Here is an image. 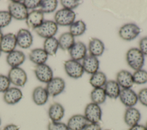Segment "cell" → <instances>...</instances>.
Segmentation results:
<instances>
[{"label": "cell", "mask_w": 147, "mask_h": 130, "mask_svg": "<svg viewBox=\"0 0 147 130\" xmlns=\"http://www.w3.org/2000/svg\"><path fill=\"white\" fill-rule=\"evenodd\" d=\"M2 36H3V34H2V31H1V30L0 29V40L1 39Z\"/></svg>", "instance_id": "obj_44"}, {"label": "cell", "mask_w": 147, "mask_h": 130, "mask_svg": "<svg viewBox=\"0 0 147 130\" xmlns=\"http://www.w3.org/2000/svg\"><path fill=\"white\" fill-rule=\"evenodd\" d=\"M10 82L7 76L0 74V93H4L10 88Z\"/></svg>", "instance_id": "obj_37"}, {"label": "cell", "mask_w": 147, "mask_h": 130, "mask_svg": "<svg viewBox=\"0 0 147 130\" xmlns=\"http://www.w3.org/2000/svg\"><path fill=\"white\" fill-rule=\"evenodd\" d=\"M140 28L136 24L128 23L122 26L119 29L118 34L121 38L125 41L134 40L140 34Z\"/></svg>", "instance_id": "obj_7"}, {"label": "cell", "mask_w": 147, "mask_h": 130, "mask_svg": "<svg viewBox=\"0 0 147 130\" xmlns=\"http://www.w3.org/2000/svg\"><path fill=\"white\" fill-rule=\"evenodd\" d=\"M17 45L22 49H28L33 43V36L29 30L26 29H21L16 35Z\"/></svg>", "instance_id": "obj_16"}, {"label": "cell", "mask_w": 147, "mask_h": 130, "mask_svg": "<svg viewBox=\"0 0 147 130\" xmlns=\"http://www.w3.org/2000/svg\"><path fill=\"white\" fill-rule=\"evenodd\" d=\"M86 30V25L82 20L74 21L69 26V33L74 37L82 36Z\"/></svg>", "instance_id": "obj_31"}, {"label": "cell", "mask_w": 147, "mask_h": 130, "mask_svg": "<svg viewBox=\"0 0 147 130\" xmlns=\"http://www.w3.org/2000/svg\"><path fill=\"white\" fill-rule=\"evenodd\" d=\"M107 81L106 74L101 71H98L91 75L89 82L94 88H103Z\"/></svg>", "instance_id": "obj_28"}, {"label": "cell", "mask_w": 147, "mask_h": 130, "mask_svg": "<svg viewBox=\"0 0 147 130\" xmlns=\"http://www.w3.org/2000/svg\"><path fill=\"white\" fill-rule=\"evenodd\" d=\"M88 51L91 56L96 57L100 56L105 51V45L99 38H92L88 43Z\"/></svg>", "instance_id": "obj_24"}, {"label": "cell", "mask_w": 147, "mask_h": 130, "mask_svg": "<svg viewBox=\"0 0 147 130\" xmlns=\"http://www.w3.org/2000/svg\"><path fill=\"white\" fill-rule=\"evenodd\" d=\"M118 98L127 108L134 107L138 101L137 94L131 88L122 89Z\"/></svg>", "instance_id": "obj_11"}, {"label": "cell", "mask_w": 147, "mask_h": 130, "mask_svg": "<svg viewBox=\"0 0 147 130\" xmlns=\"http://www.w3.org/2000/svg\"><path fill=\"white\" fill-rule=\"evenodd\" d=\"M138 100L144 106L147 107V88L141 89L137 94Z\"/></svg>", "instance_id": "obj_38"}, {"label": "cell", "mask_w": 147, "mask_h": 130, "mask_svg": "<svg viewBox=\"0 0 147 130\" xmlns=\"http://www.w3.org/2000/svg\"><path fill=\"white\" fill-rule=\"evenodd\" d=\"M65 88L64 80L59 77H53L46 85L45 89L49 96L56 97L61 94Z\"/></svg>", "instance_id": "obj_9"}, {"label": "cell", "mask_w": 147, "mask_h": 130, "mask_svg": "<svg viewBox=\"0 0 147 130\" xmlns=\"http://www.w3.org/2000/svg\"><path fill=\"white\" fill-rule=\"evenodd\" d=\"M76 18V14L73 10L61 9L57 11L54 15L55 22L62 26H70L74 21Z\"/></svg>", "instance_id": "obj_2"}, {"label": "cell", "mask_w": 147, "mask_h": 130, "mask_svg": "<svg viewBox=\"0 0 147 130\" xmlns=\"http://www.w3.org/2000/svg\"><path fill=\"white\" fill-rule=\"evenodd\" d=\"M83 130H102L99 123H90L86 125Z\"/></svg>", "instance_id": "obj_41"}, {"label": "cell", "mask_w": 147, "mask_h": 130, "mask_svg": "<svg viewBox=\"0 0 147 130\" xmlns=\"http://www.w3.org/2000/svg\"><path fill=\"white\" fill-rule=\"evenodd\" d=\"M115 81L122 89H130L134 84L132 74L126 70L119 71L117 74Z\"/></svg>", "instance_id": "obj_18"}, {"label": "cell", "mask_w": 147, "mask_h": 130, "mask_svg": "<svg viewBox=\"0 0 147 130\" xmlns=\"http://www.w3.org/2000/svg\"><path fill=\"white\" fill-rule=\"evenodd\" d=\"M12 17L8 11H0V29L9 25Z\"/></svg>", "instance_id": "obj_34"}, {"label": "cell", "mask_w": 147, "mask_h": 130, "mask_svg": "<svg viewBox=\"0 0 147 130\" xmlns=\"http://www.w3.org/2000/svg\"><path fill=\"white\" fill-rule=\"evenodd\" d=\"M105 93L107 97L111 99H116L118 98L121 87L115 80H108L103 86Z\"/></svg>", "instance_id": "obj_26"}, {"label": "cell", "mask_w": 147, "mask_h": 130, "mask_svg": "<svg viewBox=\"0 0 147 130\" xmlns=\"http://www.w3.org/2000/svg\"><path fill=\"white\" fill-rule=\"evenodd\" d=\"M104 130H111V129H104Z\"/></svg>", "instance_id": "obj_48"}, {"label": "cell", "mask_w": 147, "mask_h": 130, "mask_svg": "<svg viewBox=\"0 0 147 130\" xmlns=\"http://www.w3.org/2000/svg\"><path fill=\"white\" fill-rule=\"evenodd\" d=\"M7 77L10 83L20 87L24 86L28 80L26 73L20 67L11 68L9 71Z\"/></svg>", "instance_id": "obj_5"}, {"label": "cell", "mask_w": 147, "mask_h": 130, "mask_svg": "<svg viewBox=\"0 0 147 130\" xmlns=\"http://www.w3.org/2000/svg\"><path fill=\"white\" fill-rule=\"evenodd\" d=\"M48 114L51 121H60L65 114L64 107L59 103H53L49 107Z\"/></svg>", "instance_id": "obj_21"}, {"label": "cell", "mask_w": 147, "mask_h": 130, "mask_svg": "<svg viewBox=\"0 0 147 130\" xmlns=\"http://www.w3.org/2000/svg\"><path fill=\"white\" fill-rule=\"evenodd\" d=\"M138 49L144 56H147V36L140 40Z\"/></svg>", "instance_id": "obj_40"}, {"label": "cell", "mask_w": 147, "mask_h": 130, "mask_svg": "<svg viewBox=\"0 0 147 130\" xmlns=\"http://www.w3.org/2000/svg\"><path fill=\"white\" fill-rule=\"evenodd\" d=\"M59 48L58 40L55 37H51L44 40L43 44V49L48 55L54 56L56 54L58 48Z\"/></svg>", "instance_id": "obj_29"}, {"label": "cell", "mask_w": 147, "mask_h": 130, "mask_svg": "<svg viewBox=\"0 0 147 130\" xmlns=\"http://www.w3.org/2000/svg\"><path fill=\"white\" fill-rule=\"evenodd\" d=\"M141 117V115L140 111L133 107L126 109L124 113L123 120L125 124L130 127L138 124Z\"/></svg>", "instance_id": "obj_15"}, {"label": "cell", "mask_w": 147, "mask_h": 130, "mask_svg": "<svg viewBox=\"0 0 147 130\" xmlns=\"http://www.w3.org/2000/svg\"><path fill=\"white\" fill-rule=\"evenodd\" d=\"M129 130H146L145 125L137 124L135 125H133L132 127H129Z\"/></svg>", "instance_id": "obj_43"}, {"label": "cell", "mask_w": 147, "mask_h": 130, "mask_svg": "<svg viewBox=\"0 0 147 130\" xmlns=\"http://www.w3.org/2000/svg\"><path fill=\"white\" fill-rule=\"evenodd\" d=\"M25 20L28 27L35 30L44 22V13L39 9L33 10L28 13Z\"/></svg>", "instance_id": "obj_13"}, {"label": "cell", "mask_w": 147, "mask_h": 130, "mask_svg": "<svg viewBox=\"0 0 147 130\" xmlns=\"http://www.w3.org/2000/svg\"><path fill=\"white\" fill-rule=\"evenodd\" d=\"M106 98L107 96L103 88H94L90 93L91 102L99 105L105 102Z\"/></svg>", "instance_id": "obj_30"}, {"label": "cell", "mask_w": 147, "mask_h": 130, "mask_svg": "<svg viewBox=\"0 0 147 130\" xmlns=\"http://www.w3.org/2000/svg\"><path fill=\"white\" fill-rule=\"evenodd\" d=\"M57 5L58 2L56 0H42L40 1L38 7L43 13H50L56 9Z\"/></svg>", "instance_id": "obj_32"}, {"label": "cell", "mask_w": 147, "mask_h": 130, "mask_svg": "<svg viewBox=\"0 0 147 130\" xmlns=\"http://www.w3.org/2000/svg\"><path fill=\"white\" fill-rule=\"evenodd\" d=\"M58 42L60 49L63 50H69L75 43V37L69 32H65L59 37Z\"/></svg>", "instance_id": "obj_27"}, {"label": "cell", "mask_w": 147, "mask_h": 130, "mask_svg": "<svg viewBox=\"0 0 147 130\" xmlns=\"http://www.w3.org/2000/svg\"><path fill=\"white\" fill-rule=\"evenodd\" d=\"M69 53L71 59L79 61L83 60L87 56V47L82 42H75L69 50Z\"/></svg>", "instance_id": "obj_19"}, {"label": "cell", "mask_w": 147, "mask_h": 130, "mask_svg": "<svg viewBox=\"0 0 147 130\" xmlns=\"http://www.w3.org/2000/svg\"><path fill=\"white\" fill-rule=\"evenodd\" d=\"M145 128H146V130H147V121H146V124H145Z\"/></svg>", "instance_id": "obj_45"}, {"label": "cell", "mask_w": 147, "mask_h": 130, "mask_svg": "<svg viewBox=\"0 0 147 130\" xmlns=\"http://www.w3.org/2000/svg\"><path fill=\"white\" fill-rule=\"evenodd\" d=\"M34 72L37 79L40 82L48 83L53 77V73L51 67L46 64L36 65Z\"/></svg>", "instance_id": "obj_10"}, {"label": "cell", "mask_w": 147, "mask_h": 130, "mask_svg": "<svg viewBox=\"0 0 147 130\" xmlns=\"http://www.w3.org/2000/svg\"><path fill=\"white\" fill-rule=\"evenodd\" d=\"M48 55L45 51L41 48H36L30 51L29 54V60L36 64V65L45 64Z\"/></svg>", "instance_id": "obj_25"}, {"label": "cell", "mask_w": 147, "mask_h": 130, "mask_svg": "<svg viewBox=\"0 0 147 130\" xmlns=\"http://www.w3.org/2000/svg\"><path fill=\"white\" fill-rule=\"evenodd\" d=\"M47 128L48 130H69L67 124L61 121H50Z\"/></svg>", "instance_id": "obj_35"}, {"label": "cell", "mask_w": 147, "mask_h": 130, "mask_svg": "<svg viewBox=\"0 0 147 130\" xmlns=\"http://www.w3.org/2000/svg\"><path fill=\"white\" fill-rule=\"evenodd\" d=\"M1 119L0 117V125H1Z\"/></svg>", "instance_id": "obj_46"}, {"label": "cell", "mask_w": 147, "mask_h": 130, "mask_svg": "<svg viewBox=\"0 0 147 130\" xmlns=\"http://www.w3.org/2000/svg\"><path fill=\"white\" fill-rule=\"evenodd\" d=\"M8 11L17 20L26 19L28 14V9L20 1H12L8 6Z\"/></svg>", "instance_id": "obj_6"}, {"label": "cell", "mask_w": 147, "mask_h": 130, "mask_svg": "<svg viewBox=\"0 0 147 130\" xmlns=\"http://www.w3.org/2000/svg\"><path fill=\"white\" fill-rule=\"evenodd\" d=\"M1 53H2V52H1V49H0V57H1Z\"/></svg>", "instance_id": "obj_47"}, {"label": "cell", "mask_w": 147, "mask_h": 130, "mask_svg": "<svg viewBox=\"0 0 147 130\" xmlns=\"http://www.w3.org/2000/svg\"><path fill=\"white\" fill-rule=\"evenodd\" d=\"M83 115L88 123H99L102 120V109L99 105L91 102L86 105Z\"/></svg>", "instance_id": "obj_3"}, {"label": "cell", "mask_w": 147, "mask_h": 130, "mask_svg": "<svg viewBox=\"0 0 147 130\" xmlns=\"http://www.w3.org/2000/svg\"><path fill=\"white\" fill-rule=\"evenodd\" d=\"M58 30V25L55 21L51 20L44 21L38 27L35 29L36 33L45 39L53 37Z\"/></svg>", "instance_id": "obj_4"}, {"label": "cell", "mask_w": 147, "mask_h": 130, "mask_svg": "<svg viewBox=\"0 0 147 130\" xmlns=\"http://www.w3.org/2000/svg\"><path fill=\"white\" fill-rule=\"evenodd\" d=\"M17 45L16 36L11 33L3 35L0 40V49L2 52L9 53L14 50Z\"/></svg>", "instance_id": "obj_12"}, {"label": "cell", "mask_w": 147, "mask_h": 130, "mask_svg": "<svg viewBox=\"0 0 147 130\" xmlns=\"http://www.w3.org/2000/svg\"><path fill=\"white\" fill-rule=\"evenodd\" d=\"M25 54L17 50H14L8 53L6 56V62L11 68L19 67L25 60Z\"/></svg>", "instance_id": "obj_22"}, {"label": "cell", "mask_w": 147, "mask_h": 130, "mask_svg": "<svg viewBox=\"0 0 147 130\" xmlns=\"http://www.w3.org/2000/svg\"><path fill=\"white\" fill-rule=\"evenodd\" d=\"M22 92L20 89L17 87H11L3 93V99L7 104L14 105L22 99Z\"/></svg>", "instance_id": "obj_14"}, {"label": "cell", "mask_w": 147, "mask_h": 130, "mask_svg": "<svg viewBox=\"0 0 147 130\" xmlns=\"http://www.w3.org/2000/svg\"><path fill=\"white\" fill-rule=\"evenodd\" d=\"M2 130H19V127L14 124H9L6 125Z\"/></svg>", "instance_id": "obj_42"}, {"label": "cell", "mask_w": 147, "mask_h": 130, "mask_svg": "<svg viewBox=\"0 0 147 130\" xmlns=\"http://www.w3.org/2000/svg\"><path fill=\"white\" fill-rule=\"evenodd\" d=\"M64 67L67 74L72 78H80L84 72L82 64L72 59L65 61L64 63Z\"/></svg>", "instance_id": "obj_8"}, {"label": "cell", "mask_w": 147, "mask_h": 130, "mask_svg": "<svg viewBox=\"0 0 147 130\" xmlns=\"http://www.w3.org/2000/svg\"><path fill=\"white\" fill-rule=\"evenodd\" d=\"M60 3L64 9L71 10L76 8L80 5V1L77 0H61Z\"/></svg>", "instance_id": "obj_36"}, {"label": "cell", "mask_w": 147, "mask_h": 130, "mask_svg": "<svg viewBox=\"0 0 147 130\" xmlns=\"http://www.w3.org/2000/svg\"><path fill=\"white\" fill-rule=\"evenodd\" d=\"M88 124L83 115L76 114L69 117L67 125L69 130H83Z\"/></svg>", "instance_id": "obj_17"}, {"label": "cell", "mask_w": 147, "mask_h": 130, "mask_svg": "<svg viewBox=\"0 0 147 130\" xmlns=\"http://www.w3.org/2000/svg\"><path fill=\"white\" fill-rule=\"evenodd\" d=\"M132 76L134 84L141 85L147 82V71L144 69L135 70Z\"/></svg>", "instance_id": "obj_33"}, {"label": "cell", "mask_w": 147, "mask_h": 130, "mask_svg": "<svg viewBox=\"0 0 147 130\" xmlns=\"http://www.w3.org/2000/svg\"><path fill=\"white\" fill-rule=\"evenodd\" d=\"M23 3L26 8L28 9H34L39 7L40 1L39 0H25L24 1Z\"/></svg>", "instance_id": "obj_39"}, {"label": "cell", "mask_w": 147, "mask_h": 130, "mask_svg": "<svg viewBox=\"0 0 147 130\" xmlns=\"http://www.w3.org/2000/svg\"><path fill=\"white\" fill-rule=\"evenodd\" d=\"M82 65L84 71L92 75L98 71L99 61L97 57L90 54L83 58Z\"/></svg>", "instance_id": "obj_20"}, {"label": "cell", "mask_w": 147, "mask_h": 130, "mask_svg": "<svg viewBox=\"0 0 147 130\" xmlns=\"http://www.w3.org/2000/svg\"><path fill=\"white\" fill-rule=\"evenodd\" d=\"M126 60L128 65L133 70L142 69L145 62L144 55L138 48L129 49L126 54Z\"/></svg>", "instance_id": "obj_1"}, {"label": "cell", "mask_w": 147, "mask_h": 130, "mask_svg": "<svg viewBox=\"0 0 147 130\" xmlns=\"http://www.w3.org/2000/svg\"><path fill=\"white\" fill-rule=\"evenodd\" d=\"M49 94L45 89L41 86L36 87L32 92V100L37 105H43L48 101Z\"/></svg>", "instance_id": "obj_23"}]
</instances>
